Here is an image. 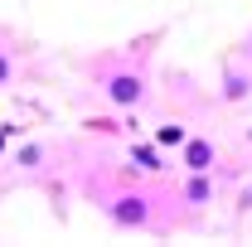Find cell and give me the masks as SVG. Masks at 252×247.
Wrapping results in <instances>:
<instances>
[{"label": "cell", "mask_w": 252, "mask_h": 247, "mask_svg": "<svg viewBox=\"0 0 252 247\" xmlns=\"http://www.w3.org/2000/svg\"><path fill=\"white\" fill-rule=\"evenodd\" d=\"M102 214H107V223H112L117 233H160V223H156V199H151L141 185L112 194V199L102 204Z\"/></svg>", "instance_id": "cell-1"}, {"label": "cell", "mask_w": 252, "mask_h": 247, "mask_svg": "<svg viewBox=\"0 0 252 247\" xmlns=\"http://www.w3.org/2000/svg\"><path fill=\"white\" fill-rule=\"evenodd\" d=\"M97 83H102V97L117 107V112H126V107H141L146 102V68H131V63H102L97 68Z\"/></svg>", "instance_id": "cell-2"}, {"label": "cell", "mask_w": 252, "mask_h": 247, "mask_svg": "<svg viewBox=\"0 0 252 247\" xmlns=\"http://www.w3.org/2000/svg\"><path fill=\"white\" fill-rule=\"evenodd\" d=\"M5 155H10V170H15V175L39 180V175L59 160V146H54V141H20L15 151H5Z\"/></svg>", "instance_id": "cell-3"}, {"label": "cell", "mask_w": 252, "mask_h": 247, "mask_svg": "<svg viewBox=\"0 0 252 247\" xmlns=\"http://www.w3.org/2000/svg\"><path fill=\"white\" fill-rule=\"evenodd\" d=\"M219 199V185H214V170H185V180L175 189V204H189V209H204Z\"/></svg>", "instance_id": "cell-4"}, {"label": "cell", "mask_w": 252, "mask_h": 247, "mask_svg": "<svg viewBox=\"0 0 252 247\" xmlns=\"http://www.w3.org/2000/svg\"><path fill=\"white\" fill-rule=\"evenodd\" d=\"M175 155L185 170H219V141L214 136H185L175 146Z\"/></svg>", "instance_id": "cell-5"}, {"label": "cell", "mask_w": 252, "mask_h": 247, "mask_svg": "<svg viewBox=\"0 0 252 247\" xmlns=\"http://www.w3.org/2000/svg\"><path fill=\"white\" fill-rule=\"evenodd\" d=\"M126 165H131L136 175H146V180H151V175H165V170H170V160H165V151H160L156 141H136V136H131Z\"/></svg>", "instance_id": "cell-6"}, {"label": "cell", "mask_w": 252, "mask_h": 247, "mask_svg": "<svg viewBox=\"0 0 252 247\" xmlns=\"http://www.w3.org/2000/svg\"><path fill=\"white\" fill-rule=\"evenodd\" d=\"M219 97L228 102V107H233V102H243V97H252V68H248V63H228V68H223Z\"/></svg>", "instance_id": "cell-7"}, {"label": "cell", "mask_w": 252, "mask_h": 247, "mask_svg": "<svg viewBox=\"0 0 252 247\" xmlns=\"http://www.w3.org/2000/svg\"><path fill=\"white\" fill-rule=\"evenodd\" d=\"M189 136V126H180V122H165V126H156V146L160 151H175L180 141Z\"/></svg>", "instance_id": "cell-8"}, {"label": "cell", "mask_w": 252, "mask_h": 247, "mask_svg": "<svg viewBox=\"0 0 252 247\" xmlns=\"http://www.w3.org/2000/svg\"><path fill=\"white\" fill-rule=\"evenodd\" d=\"M88 131H93V136H117V131H122V117H88Z\"/></svg>", "instance_id": "cell-9"}, {"label": "cell", "mask_w": 252, "mask_h": 247, "mask_svg": "<svg viewBox=\"0 0 252 247\" xmlns=\"http://www.w3.org/2000/svg\"><path fill=\"white\" fill-rule=\"evenodd\" d=\"M15 73H20V68H15V54H10V49H0V93H5V88H15Z\"/></svg>", "instance_id": "cell-10"}, {"label": "cell", "mask_w": 252, "mask_h": 247, "mask_svg": "<svg viewBox=\"0 0 252 247\" xmlns=\"http://www.w3.org/2000/svg\"><path fill=\"white\" fill-rule=\"evenodd\" d=\"M20 136H25V126H20V122H0V160H5V151H10Z\"/></svg>", "instance_id": "cell-11"}, {"label": "cell", "mask_w": 252, "mask_h": 247, "mask_svg": "<svg viewBox=\"0 0 252 247\" xmlns=\"http://www.w3.org/2000/svg\"><path fill=\"white\" fill-rule=\"evenodd\" d=\"M248 146H252V126H248Z\"/></svg>", "instance_id": "cell-12"}]
</instances>
